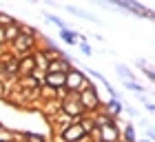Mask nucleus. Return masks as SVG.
I'll return each instance as SVG.
<instances>
[{
	"mask_svg": "<svg viewBox=\"0 0 155 142\" xmlns=\"http://www.w3.org/2000/svg\"><path fill=\"white\" fill-rule=\"evenodd\" d=\"M64 87H67L69 91H75V89H82V91H84V89H89V82L82 78L80 71H69V73H67V84H64Z\"/></svg>",
	"mask_w": 155,
	"mask_h": 142,
	"instance_id": "1",
	"label": "nucleus"
},
{
	"mask_svg": "<svg viewBox=\"0 0 155 142\" xmlns=\"http://www.w3.org/2000/svg\"><path fill=\"white\" fill-rule=\"evenodd\" d=\"M84 136H87L84 127H82L80 122H75V124H71L64 133H62V140H64V142H80Z\"/></svg>",
	"mask_w": 155,
	"mask_h": 142,
	"instance_id": "2",
	"label": "nucleus"
},
{
	"mask_svg": "<svg viewBox=\"0 0 155 142\" xmlns=\"http://www.w3.org/2000/svg\"><path fill=\"white\" fill-rule=\"evenodd\" d=\"M80 104L84 109H91V106H97V96L93 89H84L80 93Z\"/></svg>",
	"mask_w": 155,
	"mask_h": 142,
	"instance_id": "3",
	"label": "nucleus"
},
{
	"mask_svg": "<svg viewBox=\"0 0 155 142\" xmlns=\"http://www.w3.org/2000/svg\"><path fill=\"white\" fill-rule=\"evenodd\" d=\"M45 84H49V87H53V89L64 87L67 84V73H49L45 78Z\"/></svg>",
	"mask_w": 155,
	"mask_h": 142,
	"instance_id": "4",
	"label": "nucleus"
},
{
	"mask_svg": "<svg viewBox=\"0 0 155 142\" xmlns=\"http://www.w3.org/2000/svg\"><path fill=\"white\" fill-rule=\"evenodd\" d=\"M100 140L102 142H117V131L113 124H104L100 127Z\"/></svg>",
	"mask_w": 155,
	"mask_h": 142,
	"instance_id": "5",
	"label": "nucleus"
},
{
	"mask_svg": "<svg viewBox=\"0 0 155 142\" xmlns=\"http://www.w3.org/2000/svg\"><path fill=\"white\" fill-rule=\"evenodd\" d=\"M62 111L69 113V116H82L84 106H82L80 102H71V100H67V102H62Z\"/></svg>",
	"mask_w": 155,
	"mask_h": 142,
	"instance_id": "6",
	"label": "nucleus"
},
{
	"mask_svg": "<svg viewBox=\"0 0 155 142\" xmlns=\"http://www.w3.org/2000/svg\"><path fill=\"white\" fill-rule=\"evenodd\" d=\"M16 47H18V49H22V47H25V51H29V49L33 47V36L22 31V33H20L18 38H16Z\"/></svg>",
	"mask_w": 155,
	"mask_h": 142,
	"instance_id": "7",
	"label": "nucleus"
},
{
	"mask_svg": "<svg viewBox=\"0 0 155 142\" xmlns=\"http://www.w3.org/2000/svg\"><path fill=\"white\" fill-rule=\"evenodd\" d=\"M120 7H122V9H129L133 13H137V16H142V18L149 16V9H144V7L137 5V2H120Z\"/></svg>",
	"mask_w": 155,
	"mask_h": 142,
	"instance_id": "8",
	"label": "nucleus"
},
{
	"mask_svg": "<svg viewBox=\"0 0 155 142\" xmlns=\"http://www.w3.org/2000/svg\"><path fill=\"white\" fill-rule=\"evenodd\" d=\"M33 67H36V60H33L31 56H29V58H27V60H22V62H20V65H18V69L22 71L25 76H29L31 71H33Z\"/></svg>",
	"mask_w": 155,
	"mask_h": 142,
	"instance_id": "9",
	"label": "nucleus"
},
{
	"mask_svg": "<svg viewBox=\"0 0 155 142\" xmlns=\"http://www.w3.org/2000/svg\"><path fill=\"white\" fill-rule=\"evenodd\" d=\"M62 38H64V42H69V45H78V36L73 31H69V29H62Z\"/></svg>",
	"mask_w": 155,
	"mask_h": 142,
	"instance_id": "10",
	"label": "nucleus"
},
{
	"mask_svg": "<svg viewBox=\"0 0 155 142\" xmlns=\"http://www.w3.org/2000/svg\"><path fill=\"white\" fill-rule=\"evenodd\" d=\"M20 33H22V31H20V29H18L16 25H11V29L7 31V33H5V38H7V40H13V42H16V38H18Z\"/></svg>",
	"mask_w": 155,
	"mask_h": 142,
	"instance_id": "11",
	"label": "nucleus"
},
{
	"mask_svg": "<svg viewBox=\"0 0 155 142\" xmlns=\"http://www.w3.org/2000/svg\"><path fill=\"white\" fill-rule=\"evenodd\" d=\"M124 138H126V142H135V131L129 127V129L124 131Z\"/></svg>",
	"mask_w": 155,
	"mask_h": 142,
	"instance_id": "12",
	"label": "nucleus"
},
{
	"mask_svg": "<svg viewBox=\"0 0 155 142\" xmlns=\"http://www.w3.org/2000/svg\"><path fill=\"white\" fill-rule=\"evenodd\" d=\"M120 109H122V106H120V102H117V100H113V102L109 104V111H111V113H120Z\"/></svg>",
	"mask_w": 155,
	"mask_h": 142,
	"instance_id": "13",
	"label": "nucleus"
},
{
	"mask_svg": "<svg viewBox=\"0 0 155 142\" xmlns=\"http://www.w3.org/2000/svg\"><path fill=\"white\" fill-rule=\"evenodd\" d=\"M126 87L133 89V91H137V93H142V91H144V87H140L137 82H126Z\"/></svg>",
	"mask_w": 155,
	"mask_h": 142,
	"instance_id": "14",
	"label": "nucleus"
},
{
	"mask_svg": "<svg viewBox=\"0 0 155 142\" xmlns=\"http://www.w3.org/2000/svg\"><path fill=\"white\" fill-rule=\"evenodd\" d=\"M27 138H31V142H42V138L36 136V133H27Z\"/></svg>",
	"mask_w": 155,
	"mask_h": 142,
	"instance_id": "15",
	"label": "nucleus"
},
{
	"mask_svg": "<svg viewBox=\"0 0 155 142\" xmlns=\"http://www.w3.org/2000/svg\"><path fill=\"white\" fill-rule=\"evenodd\" d=\"M82 51H84V53H91V47L87 45V42H82Z\"/></svg>",
	"mask_w": 155,
	"mask_h": 142,
	"instance_id": "16",
	"label": "nucleus"
},
{
	"mask_svg": "<svg viewBox=\"0 0 155 142\" xmlns=\"http://www.w3.org/2000/svg\"><path fill=\"white\" fill-rule=\"evenodd\" d=\"M149 138H153V140H155V131H153V129H149Z\"/></svg>",
	"mask_w": 155,
	"mask_h": 142,
	"instance_id": "17",
	"label": "nucleus"
}]
</instances>
